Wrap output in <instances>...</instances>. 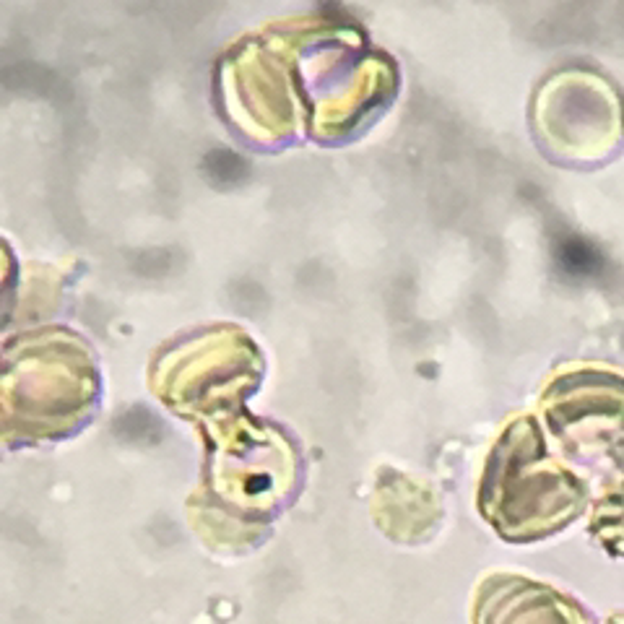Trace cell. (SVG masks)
<instances>
[{
	"mask_svg": "<svg viewBox=\"0 0 624 624\" xmlns=\"http://www.w3.org/2000/svg\"><path fill=\"white\" fill-rule=\"evenodd\" d=\"M559 263L565 266L567 273H593L601 263L591 245H585L583 240L572 237V240L562 242L559 247Z\"/></svg>",
	"mask_w": 624,
	"mask_h": 624,
	"instance_id": "1",
	"label": "cell"
}]
</instances>
